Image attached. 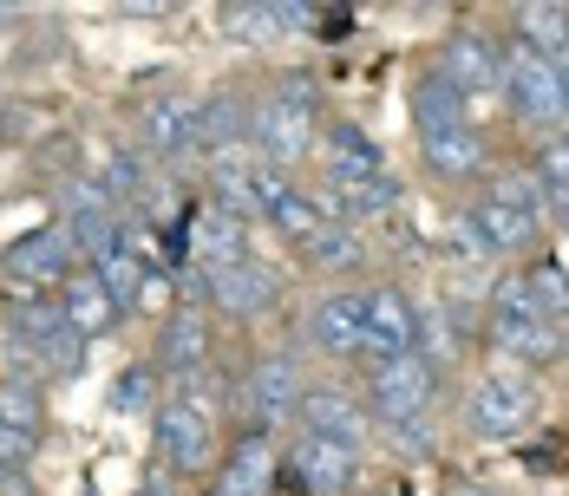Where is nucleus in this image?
Here are the masks:
<instances>
[{
	"mask_svg": "<svg viewBox=\"0 0 569 496\" xmlns=\"http://www.w3.org/2000/svg\"><path fill=\"white\" fill-rule=\"evenodd\" d=\"M557 229H563V235H569V216H557Z\"/></svg>",
	"mask_w": 569,
	"mask_h": 496,
	"instance_id": "nucleus-45",
	"label": "nucleus"
},
{
	"mask_svg": "<svg viewBox=\"0 0 569 496\" xmlns=\"http://www.w3.org/2000/svg\"><path fill=\"white\" fill-rule=\"evenodd\" d=\"M86 262H79V249H72V235H66V222H47V229H27L20 242H7L0 249V281L13 287V301L20 307H33V301H59V287L79 275Z\"/></svg>",
	"mask_w": 569,
	"mask_h": 496,
	"instance_id": "nucleus-3",
	"label": "nucleus"
},
{
	"mask_svg": "<svg viewBox=\"0 0 569 496\" xmlns=\"http://www.w3.org/2000/svg\"><path fill=\"white\" fill-rule=\"evenodd\" d=\"M419 158H426V176H439V183H478V176H491V144H485L478 124L419 138Z\"/></svg>",
	"mask_w": 569,
	"mask_h": 496,
	"instance_id": "nucleus-21",
	"label": "nucleus"
},
{
	"mask_svg": "<svg viewBox=\"0 0 569 496\" xmlns=\"http://www.w3.org/2000/svg\"><path fill=\"white\" fill-rule=\"evenodd\" d=\"M399 203V183L393 176H373V183H321V216L360 229L367 216H387Z\"/></svg>",
	"mask_w": 569,
	"mask_h": 496,
	"instance_id": "nucleus-26",
	"label": "nucleus"
},
{
	"mask_svg": "<svg viewBox=\"0 0 569 496\" xmlns=\"http://www.w3.org/2000/svg\"><path fill=\"white\" fill-rule=\"evenodd\" d=\"M249 111L256 105H242V92H229V85H217V92L197 99V138H203V158H210V151H229V144H249Z\"/></svg>",
	"mask_w": 569,
	"mask_h": 496,
	"instance_id": "nucleus-27",
	"label": "nucleus"
},
{
	"mask_svg": "<svg viewBox=\"0 0 569 496\" xmlns=\"http://www.w3.org/2000/svg\"><path fill=\"white\" fill-rule=\"evenodd\" d=\"M530 176H537V196H543V210H550V216H569V131L543 138V151H537Z\"/></svg>",
	"mask_w": 569,
	"mask_h": 496,
	"instance_id": "nucleus-33",
	"label": "nucleus"
},
{
	"mask_svg": "<svg viewBox=\"0 0 569 496\" xmlns=\"http://www.w3.org/2000/svg\"><path fill=\"white\" fill-rule=\"evenodd\" d=\"M203 301H210L217 314H229V321H262V314H276L282 281L249 255V262H236V269H223V275H203Z\"/></svg>",
	"mask_w": 569,
	"mask_h": 496,
	"instance_id": "nucleus-16",
	"label": "nucleus"
},
{
	"mask_svg": "<svg viewBox=\"0 0 569 496\" xmlns=\"http://www.w3.org/2000/svg\"><path fill=\"white\" fill-rule=\"evenodd\" d=\"M485 333H491V353H498L505 366H557V360H563V327L543 321V314L523 301L517 281L498 287V301H491V314H485Z\"/></svg>",
	"mask_w": 569,
	"mask_h": 496,
	"instance_id": "nucleus-4",
	"label": "nucleus"
},
{
	"mask_svg": "<svg viewBox=\"0 0 569 496\" xmlns=\"http://www.w3.org/2000/svg\"><path fill=\"white\" fill-rule=\"evenodd\" d=\"M13 346L47 373L53 366L59 379H72L86 366V340L72 333V321L59 314V301H33V307H13Z\"/></svg>",
	"mask_w": 569,
	"mask_h": 496,
	"instance_id": "nucleus-10",
	"label": "nucleus"
},
{
	"mask_svg": "<svg viewBox=\"0 0 569 496\" xmlns=\"http://www.w3.org/2000/svg\"><path fill=\"white\" fill-rule=\"evenodd\" d=\"M511 40L517 47H530V53H543V59H563L569 53V7H550V0L517 7Z\"/></svg>",
	"mask_w": 569,
	"mask_h": 496,
	"instance_id": "nucleus-28",
	"label": "nucleus"
},
{
	"mask_svg": "<svg viewBox=\"0 0 569 496\" xmlns=\"http://www.w3.org/2000/svg\"><path fill=\"white\" fill-rule=\"evenodd\" d=\"M138 314H171L177 307V281L171 269H144V281H138V301H131Z\"/></svg>",
	"mask_w": 569,
	"mask_h": 496,
	"instance_id": "nucleus-39",
	"label": "nucleus"
},
{
	"mask_svg": "<svg viewBox=\"0 0 569 496\" xmlns=\"http://www.w3.org/2000/svg\"><path fill=\"white\" fill-rule=\"evenodd\" d=\"M99 281L118 294V307H131V301H138V281H144V262H138L131 249H118L112 262H99Z\"/></svg>",
	"mask_w": 569,
	"mask_h": 496,
	"instance_id": "nucleus-38",
	"label": "nucleus"
},
{
	"mask_svg": "<svg viewBox=\"0 0 569 496\" xmlns=\"http://www.w3.org/2000/svg\"><path fill=\"white\" fill-rule=\"evenodd\" d=\"M0 490H20V477H13V470H7V464H0Z\"/></svg>",
	"mask_w": 569,
	"mask_h": 496,
	"instance_id": "nucleus-42",
	"label": "nucleus"
},
{
	"mask_svg": "<svg viewBox=\"0 0 569 496\" xmlns=\"http://www.w3.org/2000/svg\"><path fill=\"white\" fill-rule=\"evenodd\" d=\"M439 398V366L419 360V353H399V360H380L367 366V412L380 425H393L399 444L426 438V412Z\"/></svg>",
	"mask_w": 569,
	"mask_h": 496,
	"instance_id": "nucleus-2",
	"label": "nucleus"
},
{
	"mask_svg": "<svg viewBox=\"0 0 569 496\" xmlns=\"http://www.w3.org/2000/svg\"><path fill=\"white\" fill-rule=\"evenodd\" d=\"M27 457H33V438H20L13 425H0V464H7V470H20Z\"/></svg>",
	"mask_w": 569,
	"mask_h": 496,
	"instance_id": "nucleus-40",
	"label": "nucleus"
},
{
	"mask_svg": "<svg viewBox=\"0 0 569 496\" xmlns=\"http://www.w3.org/2000/svg\"><path fill=\"white\" fill-rule=\"evenodd\" d=\"M86 176L112 196V203H124V196H138L144 183H151V170H144V151H131V144H112V138H92L86 144Z\"/></svg>",
	"mask_w": 569,
	"mask_h": 496,
	"instance_id": "nucleus-25",
	"label": "nucleus"
},
{
	"mask_svg": "<svg viewBox=\"0 0 569 496\" xmlns=\"http://www.w3.org/2000/svg\"><path fill=\"white\" fill-rule=\"evenodd\" d=\"M223 33L236 47H249V53H269V47H282V13H276V0H229L223 7Z\"/></svg>",
	"mask_w": 569,
	"mask_h": 496,
	"instance_id": "nucleus-30",
	"label": "nucleus"
},
{
	"mask_svg": "<svg viewBox=\"0 0 569 496\" xmlns=\"http://www.w3.org/2000/svg\"><path fill=\"white\" fill-rule=\"evenodd\" d=\"M138 138H144V158L151 164H183L203 151L197 138V99H144L138 105Z\"/></svg>",
	"mask_w": 569,
	"mask_h": 496,
	"instance_id": "nucleus-15",
	"label": "nucleus"
},
{
	"mask_svg": "<svg viewBox=\"0 0 569 496\" xmlns=\"http://www.w3.org/2000/svg\"><path fill=\"white\" fill-rule=\"evenodd\" d=\"M59 314L72 321V333H79V340H99V333L118 327V314H124V307H118L112 287L99 281V269H79V275L59 287Z\"/></svg>",
	"mask_w": 569,
	"mask_h": 496,
	"instance_id": "nucleus-22",
	"label": "nucleus"
},
{
	"mask_svg": "<svg viewBox=\"0 0 569 496\" xmlns=\"http://www.w3.org/2000/svg\"><path fill=\"white\" fill-rule=\"evenodd\" d=\"M276 13H282V33H315V7H301V0H276Z\"/></svg>",
	"mask_w": 569,
	"mask_h": 496,
	"instance_id": "nucleus-41",
	"label": "nucleus"
},
{
	"mask_svg": "<svg viewBox=\"0 0 569 496\" xmlns=\"http://www.w3.org/2000/svg\"><path fill=\"white\" fill-rule=\"evenodd\" d=\"M288 470H295L301 496H347L353 490V477H360V451H341V444H328V438L295 432Z\"/></svg>",
	"mask_w": 569,
	"mask_h": 496,
	"instance_id": "nucleus-17",
	"label": "nucleus"
},
{
	"mask_svg": "<svg viewBox=\"0 0 569 496\" xmlns=\"http://www.w3.org/2000/svg\"><path fill=\"white\" fill-rule=\"evenodd\" d=\"M183 262H197L203 275H223L236 262H249V216H236L223 203H197L183 229Z\"/></svg>",
	"mask_w": 569,
	"mask_h": 496,
	"instance_id": "nucleus-12",
	"label": "nucleus"
},
{
	"mask_svg": "<svg viewBox=\"0 0 569 496\" xmlns=\"http://www.w3.org/2000/svg\"><path fill=\"white\" fill-rule=\"evenodd\" d=\"M505 99H511V118H517V124H530V131H543V138L569 131L563 72H557L543 53L517 47V40H505Z\"/></svg>",
	"mask_w": 569,
	"mask_h": 496,
	"instance_id": "nucleus-5",
	"label": "nucleus"
},
{
	"mask_svg": "<svg viewBox=\"0 0 569 496\" xmlns=\"http://www.w3.org/2000/svg\"><path fill=\"white\" fill-rule=\"evenodd\" d=\"M458 321H465V314H452V307H419V340H412V353L432 360V366H452L458 346H465Z\"/></svg>",
	"mask_w": 569,
	"mask_h": 496,
	"instance_id": "nucleus-34",
	"label": "nucleus"
},
{
	"mask_svg": "<svg viewBox=\"0 0 569 496\" xmlns=\"http://www.w3.org/2000/svg\"><path fill=\"white\" fill-rule=\"evenodd\" d=\"M353 294H360V321H367V360L360 366H380V360L412 353V340H419V301L399 281H373V287H353Z\"/></svg>",
	"mask_w": 569,
	"mask_h": 496,
	"instance_id": "nucleus-9",
	"label": "nucleus"
},
{
	"mask_svg": "<svg viewBox=\"0 0 569 496\" xmlns=\"http://www.w3.org/2000/svg\"><path fill=\"white\" fill-rule=\"evenodd\" d=\"M432 72L439 79H452L458 92L478 105V99H491V92H505V47L485 33V27H458L452 40L439 47L432 59Z\"/></svg>",
	"mask_w": 569,
	"mask_h": 496,
	"instance_id": "nucleus-11",
	"label": "nucleus"
},
{
	"mask_svg": "<svg viewBox=\"0 0 569 496\" xmlns=\"http://www.w3.org/2000/svg\"><path fill=\"white\" fill-rule=\"evenodd\" d=\"M321 222H328V216H321V203H315V196H301V190H288V203L276 210V216H269V229H276L282 242H295V249H301V242H308V235H315Z\"/></svg>",
	"mask_w": 569,
	"mask_h": 496,
	"instance_id": "nucleus-36",
	"label": "nucleus"
},
{
	"mask_svg": "<svg viewBox=\"0 0 569 496\" xmlns=\"http://www.w3.org/2000/svg\"><path fill=\"white\" fill-rule=\"evenodd\" d=\"M530 418H537V379L530 373H517V366H498V373H485L471 398H465V425L478 432L485 444H511L530 432Z\"/></svg>",
	"mask_w": 569,
	"mask_h": 496,
	"instance_id": "nucleus-6",
	"label": "nucleus"
},
{
	"mask_svg": "<svg viewBox=\"0 0 569 496\" xmlns=\"http://www.w3.org/2000/svg\"><path fill=\"white\" fill-rule=\"evenodd\" d=\"M511 281L523 287V301H530V307H537L543 321H557V327L569 321V269H563V262L537 255V262H523V269H517Z\"/></svg>",
	"mask_w": 569,
	"mask_h": 496,
	"instance_id": "nucleus-31",
	"label": "nucleus"
},
{
	"mask_svg": "<svg viewBox=\"0 0 569 496\" xmlns=\"http://www.w3.org/2000/svg\"><path fill=\"white\" fill-rule=\"evenodd\" d=\"M471 99H465V92H458L452 79H439V72H432V65H426V72H419V79H412V131H419V138H439V131H465V124H471Z\"/></svg>",
	"mask_w": 569,
	"mask_h": 496,
	"instance_id": "nucleus-23",
	"label": "nucleus"
},
{
	"mask_svg": "<svg viewBox=\"0 0 569 496\" xmlns=\"http://www.w3.org/2000/svg\"><path fill=\"white\" fill-rule=\"evenodd\" d=\"M301 366H295V353H256L249 366H242V418H249V432H282L288 418L301 412Z\"/></svg>",
	"mask_w": 569,
	"mask_h": 496,
	"instance_id": "nucleus-7",
	"label": "nucleus"
},
{
	"mask_svg": "<svg viewBox=\"0 0 569 496\" xmlns=\"http://www.w3.org/2000/svg\"><path fill=\"white\" fill-rule=\"evenodd\" d=\"M138 496H144V490H138Z\"/></svg>",
	"mask_w": 569,
	"mask_h": 496,
	"instance_id": "nucleus-46",
	"label": "nucleus"
},
{
	"mask_svg": "<svg viewBox=\"0 0 569 496\" xmlns=\"http://www.w3.org/2000/svg\"><path fill=\"white\" fill-rule=\"evenodd\" d=\"M446 235H452V249H458V262H465V269H491V262H498V255H491V242H485V229L471 222V210H452Z\"/></svg>",
	"mask_w": 569,
	"mask_h": 496,
	"instance_id": "nucleus-37",
	"label": "nucleus"
},
{
	"mask_svg": "<svg viewBox=\"0 0 569 496\" xmlns=\"http://www.w3.org/2000/svg\"><path fill=\"white\" fill-rule=\"evenodd\" d=\"M164 398H171L164 373H158L151 360H131V366L118 373V386H112V412H118V418H158V412H164Z\"/></svg>",
	"mask_w": 569,
	"mask_h": 496,
	"instance_id": "nucleus-32",
	"label": "nucleus"
},
{
	"mask_svg": "<svg viewBox=\"0 0 569 496\" xmlns=\"http://www.w3.org/2000/svg\"><path fill=\"white\" fill-rule=\"evenodd\" d=\"M295 432L328 438V444H341V451H360L367 432H373V412L341 386H308L301 392V412H295Z\"/></svg>",
	"mask_w": 569,
	"mask_h": 496,
	"instance_id": "nucleus-14",
	"label": "nucleus"
},
{
	"mask_svg": "<svg viewBox=\"0 0 569 496\" xmlns=\"http://www.w3.org/2000/svg\"><path fill=\"white\" fill-rule=\"evenodd\" d=\"M308 346L328 360H367V321H360V294H328L308 307Z\"/></svg>",
	"mask_w": 569,
	"mask_h": 496,
	"instance_id": "nucleus-19",
	"label": "nucleus"
},
{
	"mask_svg": "<svg viewBox=\"0 0 569 496\" xmlns=\"http://www.w3.org/2000/svg\"><path fill=\"white\" fill-rule=\"evenodd\" d=\"M151 438H158L164 470H177V477H203L210 457H217V412H210V405L164 398V412L151 418Z\"/></svg>",
	"mask_w": 569,
	"mask_h": 496,
	"instance_id": "nucleus-8",
	"label": "nucleus"
},
{
	"mask_svg": "<svg viewBox=\"0 0 569 496\" xmlns=\"http://www.w3.org/2000/svg\"><path fill=\"white\" fill-rule=\"evenodd\" d=\"M249 144H256L262 164H276V170H301L321 151V92H315V79L301 65H288L282 79L256 99Z\"/></svg>",
	"mask_w": 569,
	"mask_h": 496,
	"instance_id": "nucleus-1",
	"label": "nucleus"
},
{
	"mask_svg": "<svg viewBox=\"0 0 569 496\" xmlns=\"http://www.w3.org/2000/svg\"><path fill=\"white\" fill-rule=\"evenodd\" d=\"M40 392L27 386V379H0V425H13L20 438H40Z\"/></svg>",
	"mask_w": 569,
	"mask_h": 496,
	"instance_id": "nucleus-35",
	"label": "nucleus"
},
{
	"mask_svg": "<svg viewBox=\"0 0 569 496\" xmlns=\"http://www.w3.org/2000/svg\"><path fill=\"white\" fill-rule=\"evenodd\" d=\"M276 484H282L276 444L262 438V432H242V438L229 444L223 470H217V496H276Z\"/></svg>",
	"mask_w": 569,
	"mask_h": 496,
	"instance_id": "nucleus-20",
	"label": "nucleus"
},
{
	"mask_svg": "<svg viewBox=\"0 0 569 496\" xmlns=\"http://www.w3.org/2000/svg\"><path fill=\"white\" fill-rule=\"evenodd\" d=\"M151 366L164 373V386H177V379H203V373H210V314H203L197 301H177L171 314H164Z\"/></svg>",
	"mask_w": 569,
	"mask_h": 496,
	"instance_id": "nucleus-13",
	"label": "nucleus"
},
{
	"mask_svg": "<svg viewBox=\"0 0 569 496\" xmlns=\"http://www.w3.org/2000/svg\"><path fill=\"white\" fill-rule=\"evenodd\" d=\"M563 360H569V321H563Z\"/></svg>",
	"mask_w": 569,
	"mask_h": 496,
	"instance_id": "nucleus-44",
	"label": "nucleus"
},
{
	"mask_svg": "<svg viewBox=\"0 0 569 496\" xmlns=\"http://www.w3.org/2000/svg\"><path fill=\"white\" fill-rule=\"evenodd\" d=\"M471 222L485 229V242H491V255L498 262H517V255H530L537 262V249H543V222H530V216H517V210H505L498 196H471Z\"/></svg>",
	"mask_w": 569,
	"mask_h": 496,
	"instance_id": "nucleus-24",
	"label": "nucleus"
},
{
	"mask_svg": "<svg viewBox=\"0 0 569 496\" xmlns=\"http://www.w3.org/2000/svg\"><path fill=\"white\" fill-rule=\"evenodd\" d=\"M315 164H321V183H373V176H387V158H380V144L360 131V124H321V151H315Z\"/></svg>",
	"mask_w": 569,
	"mask_h": 496,
	"instance_id": "nucleus-18",
	"label": "nucleus"
},
{
	"mask_svg": "<svg viewBox=\"0 0 569 496\" xmlns=\"http://www.w3.org/2000/svg\"><path fill=\"white\" fill-rule=\"evenodd\" d=\"M301 262H308L315 275H347V269L367 262V242H360V229H347V222H321V229L301 242Z\"/></svg>",
	"mask_w": 569,
	"mask_h": 496,
	"instance_id": "nucleus-29",
	"label": "nucleus"
},
{
	"mask_svg": "<svg viewBox=\"0 0 569 496\" xmlns=\"http://www.w3.org/2000/svg\"><path fill=\"white\" fill-rule=\"evenodd\" d=\"M446 496H491V490H478V484H465V490H446Z\"/></svg>",
	"mask_w": 569,
	"mask_h": 496,
	"instance_id": "nucleus-43",
	"label": "nucleus"
}]
</instances>
